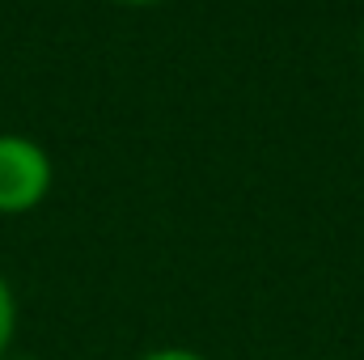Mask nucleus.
I'll return each mask as SVG.
<instances>
[{
  "mask_svg": "<svg viewBox=\"0 0 364 360\" xmlns=\"http://www.w3.org/2000/svg\"><path fill=\"white\" fill-rule=\"evenodd\" d=\"M55 182L51 153L30 136H0V216H26L34 212Z\"/></svg>",
  "mask_w": 364,
  "mask_h": 360,
  "instance_id": "f257e3e1",
  "label": "nucleus"
},
{
  "mask_svg": "<svg viewBox=\"0 0 364 360\" xmlns=\"http://www.w3.org/2000/svg\"><path fill=\"white\" fill-rule=\"evenodd\" d=\"M13 339H17V292L0 271V360L13 356Z\"/></svg>",
  "mask_w": 364,
  "mask_h": 360,
  "instance_id": "f03ea898",
  "label": "nucleus"
},
{
  "mask_svg": "<svg viewBox=\"0 0 364 360\" xmlns=\"http://www.w3.org/2000/svg\"><path fill=\"white\" fill-rule=\"evenodd\" d=\"M136 360H208V356H203V352H195V348H186V344H161V348L140 352Z\"/></svg>",
  "mask_w": 364,
  "mask_h": 360,
  "instance_id": "7ed1b4c3",
  "label": "nucleus"
},
{
  "mask_svg": "<svg viewBox=\"0 0 364 360\" xmlns=\"http://www.w3.org/2000/svg\"><path fill=\"white\" fill-rule=\"evenodd\" d=\"M114 4H132V9H149V4H161V0H114Z\"/></svg>",
  "mask_w": 364,
  "mask_h": 360,
  "instance_id": "20e7f679",
  "label": "nucleus"
},
{
  "mask_svg": "<svg viewBox=\"0 0 364 360\" xmlns=\"http://www.w3.org/2000/svg\"><path fill=\"white\" fill-rule=\"evenodd\" d=\"M4 360H43V356H17V352H13V356H4Z\"/></svg>",
  "mask_w": 364,
  "mask_h": 360,
  "instance_id": "39448f33",
  "label": "nucleus"
}]
</instances>
